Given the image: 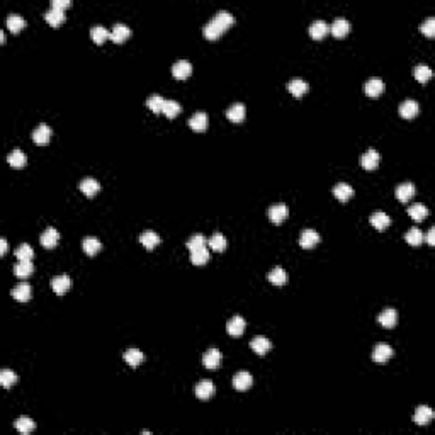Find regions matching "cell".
<instances>
[{"label": "cell", "mask_w": 435, "mask_h": 435, "mask_svg": "<svg viewBox=\"0 0 435 435\" xmlns=\"http://www.w3.org/2000/svg\"><path fill=\"white\" fill-rule=\"evenodd\" d=\"M405 240L408 241V245H411V247H418V245L423 243L425 237H423V233L418 228H410L405 233Z\"/></svg>", "instance_id": "cell-39"}, {"label": "cell", "mask_w": 435, "mask_h": 435, "mask_svg": "<svg viewBox=\"0 0 435 435\" xmlns=\"http://www.w3.org/2000/svg\"><path fill=\"white\" fill-rule=\"evenodd\" d=\"M79 189L87 196V198H94V196L101 191V184H99L95 179H92V177H85V179L80 182Z\"/></svg>", "instance_id": "cell-22"}, {"label": "cell", "mask_w": 435, "mask_h": 435, "mask_svg": "<svg viewBox=\"0 0 435 435\" xmlns=\"http://www.w3.org/2000/svg\"><path fill=\"white\" fill-rule=\"evenodd\" d=\"M0 253H2V255H5V253H7V240H5V238H2V240H0Z\"/></svg>", "instance_id": "cell-54"}, {"label": "cell", "mask_w": 435, "mask_h": 435, "mask_svg": "<svg viewBox=\"0 0 435 435\" xmlns=\"http://www.w3.org/2000/svg\"><path fill=\"white\" fill-rule=\"evenodd\" d=\"M330 33V24H326L325 21H313L310 24V36L313 38V40H321V38H325L326 34Z\"/></svg>", "instance_id": "cell-21"}, {"label": "cell", "mask_w": 435, "mask_h": 435, "mask_svg": "<svg viewBox=\"0 0 435 435\" xmlns=\"http://www.w3.org/2000/svg\"><path fill=\"white\" fill-rule=\"evenodd\" d=\"M267 279H269V282L276 284V286H282V284L287 282L289 277H287V272L284 271L282 267H274V269H271V272L267 274Z\"/></svg>", "instance_id": "cell-29"}, {"label": "cell", "mask_w": 435, "mask_h": 435, "mask_svg": "<svg viewBox=\"0 0 435 435\" xmlns=\"http://www.w3.org/2000/svg\"><path fill=\"white\" fill-rule=\"evenodd\" d=\"M14 253H15V259L17 260H31L34 257V250L31 248V245H28V243L19 245Z\"/></svg>", "instance_id": "cell-48"}, {"label": "cell", "mask_w": 435, "mask_h": 435, "mask_svg": "<svg viewBox=\"0 0 435 435\" xmlns=\"http://www.w3.org/2000/svg\"><path fill=\"white\" fill-rule=\"evenodd\" d=\"M207 260H209V250H207L206 247L192 250L191 252V262L194 265H202V264H206Z\"/></svg>", "instance_id": "cell-44"}, {"label": "cell", "mask_w": 435, "mask_h": 435, "mask_svg": "<svg viewBox=\"0 0 435 435\" xmlns=\"http://www.w3.org/2000/svg\"><path fill=\"white\" fill-rule=\"evenodd\" d=\"M180 111H182V107H180V104L177 101H172V99H165V104H163V109H161V113L165 114L167 118H175L177 114H180Z\"/></svg>", "instance_id": "cell-42"}, {"label": "cell", "mask_w": 435, "mask_h": 435, "mask_svg": "<svg viewBox=\"0 0 435 435\" xmlns=\"http://www.w3.org/2000/svg\"><path fill=\"white\" fill-rule=\"evenodd\" d=\"M207 245H209L211 250H214V252H223V250L226 248V238L223 233H214L213 237L207 240Z\"/></svg>", "instance_id": "cell-43"}, {"label": "cell", "mask_w": 435, "mask_h": 435, "mask_svg": "<svg viewBox=\"0 0 435 435\" xmlns=\"http://www.w3.org/2000/svg\"><path fill=\"white\" fill-rule=\"evenodd\" d=\"M221 359H223V356L218 349H209L202 356V364L206 365L207 369H218L219 364H221Z\"/></svg>", "instance_id": "cell-18"}, {"label": "cell", "mask_w": 435, "mask_h": 435, "mask_svg": "<svg viewBox=\"0 0 435 435\" xmlns=\"http://www.w3.org/2000/svg\"><path fill=\"white\" fill-rule=\"evenodd\" d=\"M82 248H83V252H85L87 255L94 257L95 253L101 252L102 243L95 237H87V238H83V241H82Z\"/></svg>", "instance_id": "cell-31"}, {"label": "cell", "mask_w": 435, "mask_h": 435, "mask_svg": "<svg viewBox=\"0 0 435 435\" xmlns=\"http://www.w3.org/2000/svg\"><path fill=\"white\" fill-rule=\"evenodd\" d=\"M250 347H252V350L255 354H259V356H265V354L271 350L272 344H271V340L265 337H255L252 342H250Z\"/></svg>", "instance_id": "cell-28"}, {"label": "cell", "mask_w": 435, "mask_h": 435, "mask_svg": "<svg viewBox=\"0 0 435 435\" xmlns=\"http://www.w3.org/2000/svg\"><path fill=\"white\" fill-rule=\"evenodd\" d=\"M226 332H228L232 337H240L241 333L245 332V319L241 316H233L232 319H228L226 323Z\"/></svg>", "instance_id": "cell-23"}, {"label": "cell", "mask_w": 435, "mask_h": 435, "mask_svg": "<svg viewBox=\"0 0 435 435\" xmlns=\"http://www.w3.org/2000/svg\"><path fill=\"white\" fill-rule=\"evenodd\" d=\"M34 272V265L31 260H19L14 267V276L19 279H28V277Z\"/></svg>", "instance_id": "cell-24"}, {"label": "cell", "mask_w": 435, "mask_h": 435, "mask_svg": "<svg viewBox=\"0 0 435 435\" xmlns=\"http://www.w3.org/2000/svg\"><path fill=\"white\" fill-rule=\"evenodd\" d=\"M44 19H46V22H48L49 26L56 28V26H60L61 22H65V12H63V10H58V9H53V7H49V9L44 12Z\"/></svg>", "instance_id": "cell-33"}, {"label": "cell", "mask_w": 435, "mask_h": 435, "mask_svg": "<svg viewBox=\"0 0 435 435\" xmlns=\"http://www.w3.org/2000/svg\"><path fill=\"white\" fill-rule=\"evenodd\" d=\"M163 104H165V99L161 97V95H157V94L150 95V97L146 99V107H148V109L152 111V113H155V114L161 113V109H163Z\"/></svg>", "instance_id": "cell-41"}, {"label": "cell", "mask_w": 435, "mask_h": 435, "mask_svg": "<svg viewBox=\"0 0 435 435\" xmlns=\"http://www.w3.org/2000/svg\"><path fill=\"white\" fill-rule=\"evenodd\" d=\"M318 243H319V235L318 232H315V230H305V232L301 233V237H299V247L305 250L315 248Z\"/></svg>", "instance_id": "cell-5"}, {"label": "cell", "mask_w": 435, "mask_h": 435, "mask_svg": "<svg viewBox=\"0 0 435 435\" xmlns=\"http://www.w3.org/2000/svg\"><path fill=\"white\" fill-rule=\"evenodd\" d=\"M58 240H60V232L55 228H46L44 232L41 233V238H40L41 245L48 250L55 248L56 245H58Z\"/></svg>", "instance_id": "cell-4"}, {"label": "cell", "mask_w": 435, "mask_h": 435, "mask_svg": "<svg viewBox=\"0 0 435 435\" xmlns=\"http://www.w3.org/2000/svg\"><path fill=\"white\" fill-rule=\"evenodd\" d=\"M31 294H33V291H31V286L28 282L17 284V286L10 291V296H12L15 301H19V303H28L31 299Z\"/></svg>", "instance_id": "cell-10"}, {"label": "cell", "mask_w": 435, "mask_h": 435, "mask_svg": "<svg viewBox=\"0 0 435 435\" xmlns=\"http://www.w3.org/2000/svg\"><path fill=\"white\" fill-rule=\"evenodd\" d=\"M245 114H247V109L241 102H235L226 109V118L232 122H241L245 119Z\"/></svg>", "instance_id": "cell-11"}, {"label": "cell", "mask_w": 435, "mask_h": 435, "mask_svg": "<svg viewBox=\"0 0 435 435\" xmlns=\"http://www.w3.org/2000/svg\"><path fill=\"white\" fill-rule=\"evenodd\" d=\"M333 196L338 199L340 202H347L350 198L354 196V189L349 186L347 182H340L333 187Z\"/></svg>", "instance_id": "cell-27"}, {"label": "cell", "mask_w": 435, "mask_h": 435, "mask_svg": "<svg viewBox=\"0 0 435 435\" xmlns=\"http://www.w3.org/2000/svg\"><path fill=\"white\" fill-rule=\"evenodd\" d=\"M415 196V186L411 182H403L396 187V198L401 202H408Z\"/></svg>", "instance_id": "cell-26"}, {"label": "cell", "mask_w": 435, "mask_h": 435, "mask_svg": "<svg viewBox=\"0 0 435 435\" xmlns=\"http://www.w3.org/2000/svg\"><path fill=\"white\" fill-rule=\"evenodd\" d=\"M7 161H9V165L12 168H22L26 165V155L19 148H15L14 152L9 153V157H7Z\"/></svg>", "instance_id": "cell-38"}, {"label": "cell", "mask_w": 435, "mask_h": 435, "mask_svg": "<svg viewBox=\"0 0 435 435\" xmlns=\"http://www.w3.org/2000/svg\"><path fill=\"white\" fill-rule=\"evenodd\" d=\"M72 287V279L68 276H56L51 279V289L58 296H63Z\"/></svg>", "instance_id": "cell-13"}, {"label": "cell", "mask_w": 435, "mask_h": 435, "mask_svg": "<svg viewBox=\"0 0 435 435\" xmlns=\"http://www.w3.org/2000/svg\"><path fill=\"white\" fill-rule=\"evenodd\" d=\"M14 427H15V430H17V432H21V434H24V435L31 434L34 429H36L34 422L31 420V418H28V417L17 418V420H15V423H14Z\"/></svg>", "instance_id": "cell-40"}, {"label": "cell", "mask_w": 435, "mask_h": 435, "mask_svg": "<svg viewBox=\"0 0 435 435\" xmlns=\"http://www.w3.org/2000/svg\"><path fill=\"white\" fill-rule=\"evenodd\" d=\"M252 384H253V377L247 371L237 372L235 377H233V388H235V390H238V391H247Z\"/></svg>", "instance_id": "cell-6"}, {"label": "cell", "mask_w": 435, "mask_h": 435, "mask_svg": "<svg viewBox=\"0 0 435 435\" xmlns=\"http://www.w3.org/2000/svg\"><path fill=\"white\" fill-rule=\"evenodd\" d=\"M15 383H17V374H15L14 371H10V369H3V371L0 372V384H2L5 390L10 386H14Z\"/></svg>", "instance_id": "cell-47"}, {"label": "cell", "mask_w": 435, "mask_h": 435, "mask_svg": "<svg viewBox=\"0 0 435 435\" xmlns=\"http://www.w3.org/2000/svg\"><path fill=\"white\" fill-rule=\"evenodd\" d=\"M191 73H192V65L189 63L187 60H179L177 63L172 65V75H174L175 79L184 80L187 79Z\"/></svg>", "instance_id": "cell-17"}, {"label": "cell", "mask_w": 435, "mask_h": 435, "mask_svg": "<svg viewBox=\"0 0 435 435\" xmlns=\"http://www.w3.org/2000/svg\"><path fill=\"white\" fill-rule=\"evenodd\" d=\"M124 360L131 365V367H138V365L145 360V356H143V352H141V350L129 349V350H126V352H124Z\"/></svg>", "instance_id": "cell-37"}, {"label": "cell", "mask_w": 435, "mask_h": 435, "mask_svg": "<svg viewBox=\"0 0 435 435\" xmlns=\"http://www.w3.org/2000/svg\"><path fill=\"white\" fill-rule=\"evenodd\" d=\"M369 223H371V225L374 226L376 230L383 232V230H386L388 226L391 225V218L388 216L386 213H383V211H376V213L371 214V218H369Z\"/></svg>", "instance_id": "cell-19"}, {"label": "cell", "mask_w": 435, "mask_h": 435, "mask_svg": "<svg viewBox=\"0 0 435 435\" xmlns=\"http://www.w3.org/2000/svg\"><path fill=\"white\" fill-rule=\"evenodd\" d=\"M420 31H422L423 34H425V36H429V38L435 36V19L434 17L427 19V21L420 26Z\"/></svg>", "instance_id": "cell-51"}, {"label": "cell", "mask_w": 435, "mask_h": 435, "mask_svg": "<svg viewBox=\"0 0 435 435\" xmlns=\"http://www.w3.org/2000/svg\"><path fill=\"white\" fill-rule=\"evenodd\" d=\"M349 31H350V22L344 17H337L332 24H330V33H332L335 38L347 36Z\"/></svg>", "instance_id": "cell-9"}, {"label": "cell", "mask_w": 435, "mask_h": 435, "mask_svg": "<svg viewBox=\"0 0 435 435\" xmlns=\"http://www.w3.org/2000/svg\"><path fill=\"white\" fill-rule=\"evenodd\" d=\"M26 21L24 17H21L19 14H10L9 17H7V28H9L10 33H19L22 28H24Z\"/></svg>", "instance_id": "cell-45"}, {"label": "cell", "mask_w": 435, "mask_h": 435, "mask_svg": "<svg viewBox=\"0 0 435 435\" xmlns=\"http://www.w3.org/2000/svg\"><path fill=\"white\" fill-rule=\"evenodd\" d=\"M408 214H410V218H413L415 221H423V219L429 216V207L422 202L411 204V206L408 207Z\"/></svg>", "instance_id": "cell-35"}, {"label": "cell", "mask_w": 435, "mask_h": 435, "mask_svg": "<svg viewBox=\"0 0 435 435\" xmlns=\"http://www.w3.org/2000/svg\"><path fill=\"white\" fill-rule=\"evenodd\" d=\"M214 391H216L214 384L211 383V381H207V379L198 383V386H196V396H198L199 399H209L211 396L214 395Z\"/></svg>", "instance_id": "cell-25"}, {"label": "cell", "mask_w": 435, "mask_h": 435, "mask_svg": "<svg viewBox=\"0 0 435 435\" xmlns=\"http://www.w3.org/2000/svg\"><path fill=\"white\" fill-rule=\"evenodd\" d=\"M432 418H434L432 408L427 406V405H422V406L417 408V411H415L413 422L417 423V425H420V427H425V425H429V423L432 422Z\"/></svg>", "instance_id": "cell-8"}, {"label": "cell", "mask_w": 435, "mask_h": 435, "mask_svg": "<svg viewBox=\"0 0 435 435\" xmlns=\"http://www.w3.org/2000/svg\"><path fill=\"white\" fill-rule=\"evenodd\" d=\"M393 349L388 344H377L374 350H372V360L377 364H384L393 357Z\"/></svg>", "instance_id": "cell-2"}, {"label": "cell", "mask_w": 435, "mask_h": 435, "mask_svg": "<svg viewBox=\"0 0 435 435\" xmlns=\"http://www.w3.org/2000/svg\"><path fill=\"white\" fill-rule=\"evenodd\" d=\"M70 5H72L70 0H53V2H51V7H53V9L63 10V12H65V9H68V7H70Z\"/></svg>", "instance_id": "cell-52"}, {"label": "cell", "mask_w": 435, "mask_h": 435, "mask_svg": "<svg viewBox=\"0 0 435 435\" xmlns=\"http://www.w3.org/2000/svg\"><path fill=\"white\" fill-rule=\"evenodd\" d=\"M308 83L305 82V80L301 79H292L289 83H287V90L291 92L294 97H303V95L308 92Z\"/></svg>", "instance_id": "cell-32"}, {"label": "cell", "mask_w": 435, "mask_h": 435, "mask_svg": "<svg viewBox=\"0 0 435 435\" xmlns=\"http://www.w3.org/2000/svg\"><path fill=\"white\" fill-rule=\"evenodd\" d=\"M398 111H399V116L401 118L413 119L418 114V111H420V106H418V102L413 101V99H406L405 102H401V106L398 107Z\"/></svg>", "instance_id": "cell-7"}, {"label": "cell", "mask_w": 435, "mask_h": 435, "mask_svg": "<svg viewBox=\"0 0 435 435\" xmlns=\"http://www.w3.org/2000/svg\"><path fill=\"white\" fill-rule=\"evenodd\" d=\"M0 43H5V33L0 31Z\"/></svg>", "instance_id": "cell-55"}, {"label": "cell", "mask_w": 435, "mask_h": 435, "mask_svg": "<svg viewBox=\"0 0 435 435\" xmlns=\"http://www.w3.org/2000/svg\"><path fill=\"white\" fill-rule=\"evenodd\" d=\"M379 160H381L379 153H377L376 150L369 148L367 152L360 157V165H362L365 170H374V168H377V165H379Z\"/></svg>", "instance_id": "cell-12"}, {"label": "cell", "mask_w": 435, "mask_h": 435, "mask_svg": "<svg viewBox=\"0 0 435 435\" xmlns=\"http://www.w3.org/2000/svg\"><path fill=\"white\" fill-rule=\"evenodd\" d=\"M206 245H207V240L202 237V235H194V237H191V238H189V240H187V245H186V247L192 252V250L202 248V247H206Z\"/></svg>", "instance_id": "cell-50"}, {"label": "cell", "mask_w": 435, "mask_h": 435, "mask_svg": "<svg viewBox=\"0 0 435 435\" xmlns=\"http://www.w3.org/2000/svg\"><path fill=\"white\" fill-rule=\"evenodd\" d=\"M187 122H189V126H191V129H194V131H204V129L207 128L209 118H207L206 113H196L194 116L189 119Z\"/></svg>", "instance_id": "cell-30"}, {"label": "cell", "mask_w": 435, "mask_h": 435, "mask_svg": "<svg viewBox=\"0 0 435 435\" xmlns=\"http://www.w3.org/2000/svg\"><path fill=\"white\" fill-rule=\"evenodd\" d=\"M131 36V31L126 24H121V22H118V24H114L113 31H111V40L114 41V43L121 44L124 43L126 40Z\"/></svg>", "instance_id": "cell-20"}, {"label": "cell", "mask_w": 435, "mask_h": 435, "mask_svg": "<svg viewBox=\"0 0 435 435\" xmlns=\"http://www.w3.org/2000/svg\"><path fill=\"white\" fill-rule=\"evenodd\" d=\"M225 31H226V29L223 28V26L219 24L216 19L213 17L209 22H207L206 26H204V36H206L209 41H214V40H218V38L221 36V34L225 33Z\"/></svg>", "instance_id": "cell-14"}, {"label": "cell", "mask_w": 435, "mask_h": 435, "mask_svg": "<svg viewBox=\"0 0 435 435\" xmlns=\"http://www.w3.org/2000/svg\"><path fill=\"white\" fill-rule=\"evenodd\" d=\"M267 214H269V219H271L274 225H280L284 219L289 216V207H287V204H280V202L274 204V206L269 207Z\"/></svg>", "instance_id": "cell-1"}, {"label": "cell", "mask_w": 435, "mask_h": 435, "mask_svg": "<svg viewBox=\"0 0 435 435\" xmlns=\"http://www.w3.org/2000/svg\"><path fill=\"white\" fill-rule=\"evenodd\" d=\"M364 90L365 95H369V97H379L384 92V82L381 79H376V77L374 79H369L364 85Z\"/></svg>", "instance_id": "cell-15"}, {"label": "cell", "mask_w": 435, "mask_h": 435, "mask_svg": "<svg viewBox=\"0 0 435 435\" xmlns=\"http://www.w3.org/2000/svg\"><path fill=\"white\" fill-rule=\"evenodd\" d=\"M140 243L143 245V247L146 250H153L157 247V245L160 243V237L157 235L155 232H152V230H148V232H143L140 237Z\"/></svg>", "instance_id": "cell-34"}, {"label": "cell", "mask_w": 435, "mask_h": 435, "mask_svg": "<svg viewBox=\"0 0 435 435\" xmlns=\"http://www.w3.org/2000/svg\"><path fill=\"white\" fill-rule=\"evenodd\" d=\"M377 321L384 328H395L396 323H398V311L393 310V308H386V310L381 311V315L377 316Z\"/></svg>", "instance_id": "cell-3"}, {"label": "cell", "mask_w": 435, "mask_h": 435, "mask_svg": "<svg viewBox=\"0 0 435 435\" xmlns=\"http://www.w3.org/2000/svg\"><path fill=\"white\" fill-rule=\"evenodd\" d=\"M51 140V128L48 124H40L33 131V141L36 145H46Z\"/></svg>", "instance_id": "cell-16"}, {"label": "cell", "mask_w": 435, "mask_h": 435, "mask_svg": "<svg viewBox=\"0 0 435 435\" xmlns=\"http://www.w3.org/2000/svg\"><path fill=\"white\" fill-rule=\"evenodd\" d=\"M90 36H92V41H94L95 44H102L107 38H111V33L104 28V26L95 24V26H92V29H90Z\"/></svg>", "instance_id": "cell-36"}, {"label": "cell", "mask_w": 435, "mask_h": 435, "mask_svg": "<svg viewBox=\"0 0 435 435\" xmlns=\"http://www.w3.org/2000/svg\"><path fill=\"white\" fill-rule=\"evenodd\" d=\"M413 75H415V79H417L418 82L427 83L430 79H432V70H430L427 65H417V67H415V70H413Z\"/></svg>", "instance_id": "cell-46"}, {"label": "cell", "mask_w": 435, "mask_h": 435, "mask_svg": "<svg viewBox=\"0 0 435 435\" xmlns=\"http://www.w3.org/2000/svg\"><path fill=\"white\" fill-rule=\"evenodd\" d=\"M214 19H216V21H218L219 24H221L225 29L232 28V26H233V22H235V17H233V14H230L228 10H218V14L214 15Z\"/></svg>", "instance_id": "cell-49"}, {"label": "cell", "mask_w": 435, "mask_h": 435, "mask_svg": "<svg viewBox=\"0 0 435 435\" xmlns=\"http://www.w3.org/2000/svg\"><path fill=\"white\" fill-rule=\"evenodd\" d=\"M427 243L430 247H435V228H430L429 233H427Z\"/></svg>", "instance_id": "cell-53"}]
</instances>
